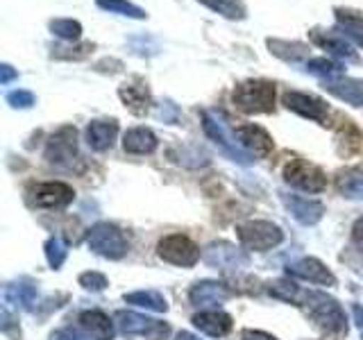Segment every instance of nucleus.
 <instances>
[{"label": "nucleus", "mask_w": 363, "mask_h": 340, "mask_svg": "<svg viewBox=\"0 0 363 340\" xmlns=\"http://www.w3.org/2000/svg\"><path fill=\"white\" fill-rule=\"evenodd\" d=\"M284 179L286 184L306 193H320L327 188V175L315 164L304 162V159H291L284 168Z\"/></svg>", "instance_id": "8"}, {"label": "nucleus", "mask_w": 363, "mask_h": 340, "mask_svg": "<svg viewBox=\"0 0 363 340\" xmlns=\"http://www.w3.org/2000/svg\"><path fill=\"white\" fill-rule=\"evenodd\" d=\"M157 136L152 130L147 128H134V130H128L123 136V147L125 152L130 154H152L157 150Z\"/></svg>", "instance_id": "23"}, {"label": "nucleus", "mask_w": 363, "mask_h": 340, "mask_svg": "<svg viewBox=\"0 0 363 340\" xmlns=\"http://www.w3.org/2000/svg\"><path fill=\"white\" fill-rule=\"evenodd\" d=\"M268 293L272 298H277L281 302H298L302 298V293L298 288V283L291 279H275L268 283Z\"/></svg>", "instance_id": "30"}, {"label": "nucleus", "mask_w": 363, "mask_h": 340, "mask_svg": "<svg viewBox=\"0 0 363 340\" xmlns=\"http://www.w3.org/2000/svg\"><path fill=\"white\" fill-rule=\"evenodd\" d=\"M232 102L243 113H270L275 111V84L266 79H247L234 89Z\"/></svg>", "instance_id": "2"}, {"label": "nucleus", "mask_w": 363, "mask_h": 340, "mask_svg": "<svg viewBox=\"0 0 363 340\" xmlns=\"http://www.w3.org/2000/svg\"><path fill=\"white\" fill-rule=\"evenodd\" d=\"M116 327L123 336H139L145 340H166L170 334V327L162 320H152V317H145L132 311H118L113 315Z\"/></svg>", "instance_id": "6"}, {"label": "nucleus", "mask_w": 363, "mask_h": 340, "mask_svg": "<svg viewBox=\"0 0 363 340\" xmlns=\"http://www.w3.org/2000/svg\"><path fill=\"white\" fill-rule=\"evenodd\" d=\"M334 14H336V21L340 23V26H345L347 32H361L363 30V11L336 7Z\"/></svg>", "instance_id": "35"}, {"label": "nucleus", "mask_w": 363, "mask_h": 340, "mask_svg": "<svg viewBox=\"0 0 363 340\" xmlns=\"http://www.w3.org/2000/svg\"><path fill=\"white\" fill-rule=\"evenodd\" d=\"M232 290L220 281H198L196 286L191 288L189 300L193 306H213V304H223L225 300H230Z\"/></svg>", "instance_id": "19"}, {"label": "nucleus", "mask_w": 363, "mask_h": 340, "mask_svg": "<svg viewBox=\"0 0 363 340\" xmlns=\"http://www.w3.org/2000/svg\"><path fill=\"white\" fill-rule=\"evenodd\" d=\"M286 270H289V275H293V277L306 279L311 283H320V286H334V283H336V277L332 275V270H329L323 261H318L313 256L293 261V264H289Z\"/></svg>", "instance_id": "14"}, {"label": "nucleus", "mask_w": 363, "mask_h": 340, "mask_svg": "<svg viewBox=\"0 0 363 340\" xmlns=\"http://www.w3.org/2000/svg\"><path fill=\"white\" fill-rule=\"evenodd\" d=\"M306 71H309L311 75H318L323 79H329V77H336L340 75V66L325 60V57H315V60H309L306 62Z\"/></svg>", "instance_id": "34"}, {"label": "nucleus", "mask_w": 363, "mask_h": 340, "mask_svg": "<svg viewBox=\"0 0 363 340\" xmlns=\"http://www.w3.org/2000/svg\"><path fill=\"white\" fill-rule=\"evenodd\" d=\"M236 139L243 145V150L252 157L264 159L272 152L270 134L264 128H259V125H241V128H236Z\"/></svg>", "instance_id": "15"}, {"label": "nucleus", "mask_w": 363, "mask_h": 340, "mask_svg": "<svg viewBox=\"0 0 363 340\" xmlns=\"http://www.w3.org/2000/svg\"><path fill=\"white\" fill-rule=\"evenodd\" d=\"M175 340H200L198 336H193V334H189V332H179L177 336H175Z\"/></svg>", "instance_id": "44"}, {"label": "nucleus", "mask_w": 363, "mask_h": 340, "mask_svg": "<svg viewBox=\"0 0 363 340\" xmlns=\"http://www.w3.org/2000/svg\"><path fill=\"white\" fill-rule=\"evenodd\" d=\"M325 89L332 96L350 102L352 107H363V82H361V79L336 75V77L325 79Z\"/></svg>", "instance_id": "16"}, {"label": "nucleus", "mask_w": 363, "mask_h": 340, "mask_svg": "<svg viewBox=\"0 0 363 340\" xmlns=\"http://www.w3.org/2000/svg\"><path fill=\"white\" fill-rule=\"evenodd\" d=\"M125 302L134 304V306H141V309H147V311H155V313H166L168 311V304L164 300V295L157 293V290L130 293V295H125Z\"/></svg>", "instance_id": "26"}, {"label": "nucleus", "mask_w": 363, "mask_h": 340, "mask_svg": "<svg viewBox=\"0 0 363 340\" xmlns=\"http://www.w3.org/2000/svg\"><path fill=\"white\" fill-rule=\"evenodd\" d=\"M284 105H286V109L300 113L302 118L327 125L329 109L320 98L309 96V94H300V91H289V94H284Z\"/></svg>", "instance_id": "12"}, {"label": "nucleus", "mask_w": 363, "mask_h": 340, "mask_svg": "<svg viewBox=\"0 0 363 340\" xmlns=\"http://www.w3.org/2000/svg\"><path fill=\"white\" fill-rule=\"evenodd\" d=\"M311 39H313L315 45H320V48H325L329 55H334L336 60L359 62L354 48H352V45L343 37H338V34H327V32H320V30H313L311 32Z\"/></svg>", "instance_id": "20"}, {"label": "nucleus", "mask_w": 363, "mask_h": 340, "mask_svg": "<svg viewBox=\"0 0 363 340\" xmlns=\"http://www.w3.org/2000/svg\"><path fill=\"white\" fill-rule=\"evenodd\" d=\"M159 256H162L166 264L189 268V266L198 264L200 249L191 238L182 236V234H173V236L162 238V243H159Z\"/></svg>", "instance_id": "9"}, {"label": "nucleus", "mask_w": 363, "mask_h": 340, "mask_svg": "<svg viewBox=\"0 0 363 340\" xmlns=\"http://www.w3.org/2000/svg\"><path fill=\"white\" fill-rule=\"evenodd\" d=\"M50 32L64 41H77L82 37V26L73 18H57L50 23Z\"/></svg>", "instance_id": "32"}, {"label": "nucleus", "mask_w": 363, "mask_h": 340, "mask_svg": "<svg viewBox=\"0 0 363 340\" xmlns=\"http://www.w3.org/2000/svg\"><path fill=\"white\" fill-rule=\"evenodd\" d=\"M77 157V130L71 125L57 130L45 145V162L57 168H71Z\"/></svg>", "instance_id": "7"}, {"label": "nucleus", "mask_w": 363, "mask_h": 340, "mask_svg": "<svg viewBox=\"0 0 363 340\" xmlns=\"http://www.w3.org/2000/svg\"><path fill=\"white\" fill-rule=\"evenodd\" d=\"M268 48L272 55L279 57V60H284V62H298V60H302V57L309 55V48H306L304 43H298V41L289 43V41H279V39H268Z\"/></svg>", "instance_id": "27"}, {"label": "nucleus", "mask_w": 363, "mask_h": 340, "mask_svg": "<svg viewBox=\"0 0 363 340\" xmlns=\"http://www.w3.org/2000/svg\"><path fill=\"white\" fill-rule=\"evenodd\" d=\"M159 116H162L164 120H168V123H177L179 120V113H177L173 102H166V105L162 107V111H159Z\"/></svg>", "instance_id": "39"}, {"label": "nucleus", "mask_w": 363, "mask_h": 340, "mask_svg": "<svg viewBox=\"0 0 363 340\" xmlns=\"http://www.w3.org/2000/svg\"><path fill=\"white\" fill-rule=\"evenodd\" d=\"M118 96L123 100V105L128 107L134 116H145V113L150 111L152 94H150V89H147V84L143 82L141 77H132L130 82H125L118 89Z\"/></svg>", "instance_id": "13"}, {"label": "nucleus", "mask_w": 363, "mask_h": 340, "mask_svg": "<svg viewBox=\"0 0 363 340\" xmlns=\"http://www.w3.org/2000/svg\"><path fill=\"white\" fill-rule=\"evenodd\" d=\"M193 324H196L202 334H207L211 338H223L232 332V317L223 311L198 313L196 317H193Z\"/></svg>", "instance_id": "22"}, {"label": "nucleus", "mask_w": 363, "mask_h": 340, "mask_svg": "<svg viewBox=\"0 0 363 340\" xmlns=\"http://www.w3.org/2000/svg\"><path fill=\"white\" fill-rule=\"evenodd\" d=\"M306 315L323 329V332L332 336H345L347 334V317L343 306H340L334 298H329L327 293L320 290H309L302 295Z\"/></svg>", "instance_id": "1"}, {"label": "nucleus", "mask_w": 363, "mask_h": 340, "mask_svg": "<svg viewBox=\"0 0 363 340\" xmlns=\"http://www.w3.org/2000/svg\"><path fill=\"white\" fill-rule=\"evenodd\" d=\"M79 286L91 293H100L107 288V277L100 275V272H82L79 275Z\"/></svg>", "instance_id": "36"}, {"label": "nucleus", "mask_w": 363, "mask_h": 340, "mask_svg": "<svg viewBox=\"0 0 363 340\" xmlns=\"http://www.w3.org/2000/svg\"><path fill=\"white\" fill-rule=\"evenodd\" d=\"M286 209L293 213V218L300 225H315L323 220L325 215V207L315 200H306V198H298V196H281Z\"/></svg>", "instance_id": "17"}, {"label": "nucleus", "mask_w": 363, "mask_h": 340, "mask_svg": "<svg viewBox=\"0 0 363 340\" xmlns=\"http://www.w3.org/2000/svg\"><path fill=\"white\" fill-rule=\"evenodd\" d=\"M96 45L94 43H77L73 48H64V45H57L52 48V60H64V62H82L94 52Z\"/></svg>", "instance_id": "31"}, {"label": "nucleus", "mask_w": 363, "mask_h": 340, "mask_svg": "<svg viewBox=\"0 0 363 340\" xmlns=\"http://www.w3.org/2000/svg\"><path fill=\"white\" fill-rule=\"evenodd\" d=\"M202 128L207 132L209 139L220 147V150L232 159V162L241 164V166H250L255 162V157L243 150V145L238 143L236 132H232L225 125L223 116L216 111H202Z\"/></svg>", "instance_id": "3"}, {"label": "nucleus", "mask_w": 363, "mask_h": 340, "mask_svg": "<svg viewBox=\"0 0 363 340\" xmlns=\"http://www.w3.org/2000/svg\"><path fill=\"white\" fill-rule=\"evenodd\" d=\"M86 245L91 252H96L105 259H111V261L123 259L130 249V243H128V238H125V234L116 225H109V222L96 225L86 236Z\"/></svg>", "instance_id": "4"}, {"label": "nucleus", "mask_w": 363, "mask_h": 340, "mask_svg": "<svg viewBox=\"0 0 363 340\" xmlns=\"http://www.w3.org/2000/svg\"><path fill=\"white\" fill-rule=\"evenodd\" d=\"M241 340H277V338H272L264 332H252V329H245V332L241 334Z\"/></svg>", "instance_id": "42"}, {"label": "nucleus", "mask_w": 363, "mask_h": 340, "mask_svg": "<svg viewBox=\"0 0 363 340\" xmlns=\"http://www.w3.org/2000/svg\"><path fill=\"white\" fill-rule=\"evenodd\" d=\"M96 5L100 9L109 11V14H121V16L136 18V21H143L147 16L141 7H136L134 3H130V0H96Z\"/></svg>", "instance_id": "29"}, {"label": "nucleus", "mask_w": 363, "mask_h": 340, "mask_svg": "<svg viewBox=\"0 0 363 340\" xmlns=\"http://www.w3.org/2000/svg\"><path fill=\"white\" fill-rule=\"evenodd\" d=\"M66 254H68L66 243L62 241L60 236L48 238V243H45V259H48V264H50L52 270H60L64 266Z\"/></svg>", "instance_id": "33"}, {"label": "nucleus", "mask_w": 363, "mask_h": 340, "mask_svg": "<svg viewBox=\"0 0 363 340\" xmlns=\"http://www.w3.org/2000/svg\"><path fill=\"white\" fill-rule=\"evenodd\" d=\"M118 136V123L116 120H91L86 128V143L91 150L105 152L113 145Z\"/></svg>", "instance_id": "18"}, {"label": "nucleus", "mask_w": 363, "mask_h": 340, "mask_svg": "<svg viewBox=\"0 0 363 340\" xmlns=\"http://www.w3.org/2000/svg\"><path fill=\"white\" fill-rule=\"evenodd\" d=\"M338 193L347 200H363V168H347L336 179Z\"/></svg>", "instance_id": "25"}, {"label": "nucleus", "mask_w": 363, "mask_h": 340, "mask_svg": "<svg viewBox=\"0 0 363 340\" xmlns=\"http://www.w3.org/2000/svg\"><path fill=\"white\" fill-rule=\"evenodd\" d=\"M352 39H354V43H359L361 48H363V34H359V32H347Z\"/></svg>", "instance_id": "45"}, {"label": "nucleus", "mask_w": 363, "mask_h": 340, "mask_svg": "<svg viewBox=\"0 0 363 340\" xmlns=\"http://www.w3.org/2000/svg\"><path fill=\"white\" fill-rule=\"evenodd\" d=\"M200 5L209 7L216 14H220L230 21H241L245 18V5L241 0H198Z\"/></svg>", "instance_id": "28"}, {"label": "nucleus", "mask_w": 363, "mask_h": 340, "mask_svg": "<svg viewBox=\"0 0 363 340\" xmlns=\"http://www.w3.org/2000/svg\"><path fill=\"white\" fill-rule=\"evenodd\" d=\"M79 327L94 340H111L113 338V322L102 311H86L79 315Z\"/></svg>", "instance_id": "24"}, {"label": "nucleus", "mask_w": 363, "mask_h": 340, "mask_svg": "<svg viewBox=\"0 0 363 340\" xmlns=\"http://www.w3.org/2000/svg\"><path fill=\"white\" fill-rule=\"evenodd\" d=\"M238 241L245 249L252 252H266V249L277 247L284 241V232L277 225H272L268 220H247L236 227Z\"/></svg>", "instance_id": "5"}, {"label": "nucleus", "mask_w": 363, "mask_h": 340, "mask_svg": "<svg viewBox=\"0 0 363 340\" xmlns=\"http://www.w3.org/2000/svg\"><path fill=\"white\" fill-rule=\"evenodd\" d=\"M16 77H18V73H16L9 64H3V66H0V84H9L11 79H16Z\"/></svg>", "instance_id": "40"}, {"label": "nucleus", "mask_w": 363, "mask_h": 340, "mask_svg": "<svg viewBox=\"0 0 363 340\" xmlns=\"http://www.w3.org/2000/svg\"><path fill=\"white\" fill-rule=\"evenodd\" d=\"M352 243H354V247L363 254V218H359L354 227H352Z\"/></svg>", "instance_id": "38"}, {"label": "nucleus", "mask_w": 363, "mask_h": 340, "mask_svg": "<svg viewBox=\"0 0 363 340\" xmlns=\"http://www.w3.org/2000/svg\"><path fill=\"white\" fill-rule=\"evenodd\" d=\"M7 102H9V107H14V109H30L34 105V94H30V91H11V94H7Z\"/></svg>", "instance_id": "37"}, {"label": "nucleus", "mask_w": 363, "mask_h": 340, "mask_svg": "<svg viewBox=\"0 0 363 340\" xmlns=\"http://www.w3.org/2000/svg\"><path fill=\"white\" fill-rule=\"evenodd\" d=\"M75 191L64 181H45L30 188V202L39 209H64L73 202Z\"/></svg>", "instance_id": "10"}, {"label": "nucleus", "mask_w": 363, "mask_h": 340, "mask_svg": "<svg viewBox=\"0 0 363 340\" xmlns=\"http://www.w3.org/2000/svg\"><path fill=\"white\" fill-rule=\"evenodd\" d=\"M50 340H84V338L75 332H71V329H60V332H55L50 336Z\"/></svg>", "instance_id": "41"}, {"label": "nucleus", "mask_w": 363, "mask_h": 340, "mask_svg": "<svg viewBox=\"0 0 363 340\" xmlns=\"http://www.w3.org/2000/svg\"><path fill=\"white\" fill-rule=\"evenodd\" d=\"M37 286L30 281H18V283H9L5 286V306H14L21 311H34V304H37Z\"/></svg>", "instance_id": "21"}, {"label": "nucleus", "mask_w": 363, "mask_h": 340, "mask_svg": "<svg viewBox=\"0 0 363 340\" xmlns=\"http://www.w3.org/2000/svg\"><path fill=\"white\" fill-rule=\"evenodd\" d=\"M352 313H354V322H357L359 332H361V338H363V306L354 304V306H352Z\"/></svg>", "instance_id": "43"}, {"label": "nucleus", "mask_w": 363, "mask_h": 340, "mask_svg": "<svg viewBox=\"0 0 363 340\" xmlns=\"http://www.w3.org/2000/svg\"><path fill=\"white\" fill-rule=\"evenodd\" d=\"M204 264L211 266V268H218V270H241L247 268L250 264V256L243 252L241 247H236L232 243H211L207 249L202 252Z\"/></svg>", "instance_id": "11"}]
</instances>
